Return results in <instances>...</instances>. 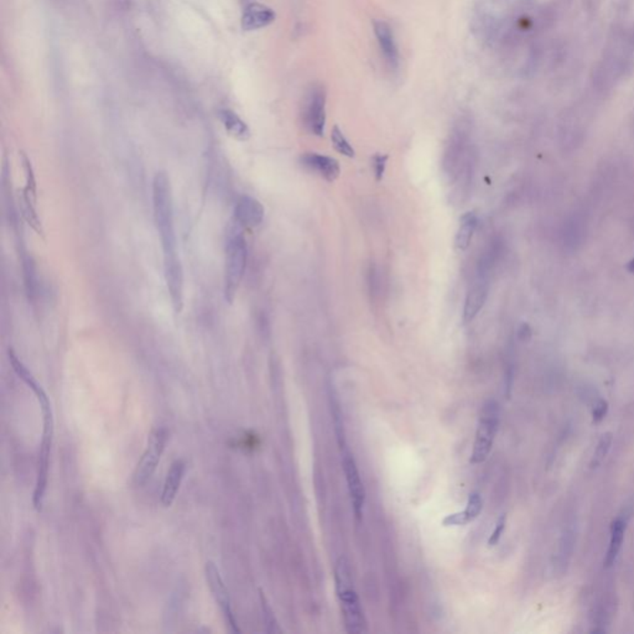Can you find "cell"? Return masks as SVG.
Returning <instances> with one entry per match:
<instances>
[{
    "instance_id": "obj_1",
    "label": "cell",
    "mask_w": 634,
    "mask_h": 634,
    "mask_svg": "<svg viewBox=\"0 0 634 634\" xmlns=\"http://www.w3.org/2000/svg\"><path fill=\"white\" fill-rule=\"evenodd\" d=\"M153 208L156 231L163 249V264L181 262L178 253L173 186L166 171H158L153 180Z\"/></svg>"
},
{
    "instance_id": "obj_2",
    "label": "cell",
    "mask_w": 634,
    "mask_h": 634,
    "mask_svg": "<svg viewBox=\"0 0 634 634\" xmlns=\"http://www.w3.org/2000/svg\"><path fill=\"white\" fill-rule=\"evenodd\" d=\"M34 394L39 400L40 408L43 413V440L40 446L39 461H38V476H36V485H35L33 503L35 510L38 512L43 510L45 493L48 488V463H50V453L53 447V431H55V423H53V409L51 403L48 400L46 392L40 385L34 390Z\"/></svg>"
},
{
    "instance_id": "obj_3",
    "label": "cell",
    "mask_w": 634,
    "mask_h": 634,
    "mask_svg": "<svg viewBox=\"0 0 634 634\" xmlns=\"http://www.w3.org/2000/svg\"><path fill=\"white\" fill-rule=\"evenodd\" d=\"M242 228H236L230 233L226 245V258H225V299L228 303H232L236 299L238 289L242 280L245 278L247 263H248V247Z\"/></svg>"
},
{
    "instance_id": "obj_4",
    "label": "cell",
    "mask_w": 634,
    "mask_h": 634,
    "mask_svg": "<svg viewBox=\"0 0 634 634\" xmlns=\"http://www.w3.org/2000/svg\"><path fill=\"white\" fill-rule=\"evenodd\" d=\"M498 425H500V407L495 400H488L480 412L472 450V463L477 465L487 460L498 431Z\"/></svg>"
},
{
    "instance_id": "obj_5",
    "label": "cell",
    "mask_w": 634,
    "mask_h": 634,
    "mask_svg": "<svg viewBox=\"0 0 634 634\" xmlns=\"http://www.w3.org/2000/svg\"><path fill=\"white\" fill-rule=\"evenodd\" d=\"M337 592L341 602L342 615L347 632L360 634L365 630V618L356 591L351 587L345 566L338 565L336 570Z\"/></svg>"
},
{
    "instance_id": "obj_6",
    "label": "cell",
    "mask_w": 634,
    "mask_h": 634,
    "mask_svg": "<svg viewBox=\"0 0 634 634\" xmlns=\"http://www.w3.org/2000/svg\"><path fill=\"white\" fill-rule=\"evenodd\" d=\"M21 163L25 173V186L20 196V215L36 235L45 238L43 223L38 213V185L35 178L34 168L29 156L21 153Z\"/></svg>"
},
{
    "instance_id": "obj_7",
    "label": "cell",
    "mask_w": 634,
    "mask_h": 634,
    "mask_svg": "<svg viewBox=\"0 0 634 634\" xmlns=\"http://www.w3.org/2000/svg\"><path fill=\"white\" fill-rule=\"evenodd\" d=\"M168 430L165 428H156L150 434L148 445L143 456L140 458L138 466L135 468L133 480L136 485H143L150 480L156 467H158L161 455H163L166 442H168Z\"/></svg>"
},
{
    "instance_id": "obj_8",
    "label": "cell",
    "mask_w": 634,
    "mask_h": 634,
    "mask_svg": "<svg viewBox=\"0 0 634 634\" xmlns=\"http://www.w3.org/2000/svg\"><path fill=\"white\" fill-rule=\"evenodd\" d=\"M205 572H206V579L210 590H211L212 595L216 600L217 605L220 606L222 613L225 616L227 625H228L230 630L233 633H238V632H240V627L237 625L236 618H235L233 611H232L230 595H228L226 585L223 582V579H222L218 567L216 566L215 562H208L206 564V567H205Z\"/></svg>"
},
{
    "instance_id": "obj_9",
    "label": "cell",
    "mask_w": 634,
    "mask_h": 634,
    "mask_svg": "<svg viewBox=\"0 0 634 634\" xmlns=\"http://www.w3.org/2000/svg\"><path fill=\"white\" fill-rule=\"evenodd\" d=\"M326 100L325 93L320 88L310 92L303 109V124L310 133L322 136L326 127Z\"/></svg>"
},
{
    "instance_id": "obj_10",
    "label": "cell",
    "mask_w": 634,
    "mask_h": 634,
    "mask_svg": "<svg viewBox=\"0 0 634 634\" xmlns=\"http://www.w3.org/2000/svg\"><path fill=\"white\" fill-rule=\"evenodd\" d=\"M264 216V206L257 198L248 195H243L238 198L233 211V220L236 226L240 228H255L263 223Z\"/></svg>"
},
{
    "instance_id": "obj_11",
    "label": "cell",
    "mask_w": 634,
    "mask_h": 634,
    "mask_svg": "<svg viewBox=\"0 0 634 634\" xmlns=\"http://www.w3.org/2000/svg\"><path fill=\"white\" fill-rule=\"evenodd\" d=\"M488 290H490V283H488L487 273L478 272V274L467 291L465 308H463L465 323L473 321L476 316L480 313L482 308L485 306V300L488 296Z\"/></svg>"
},
{
    "instance_id": "obj_12",
    "label": "cell",
    "mask_w": 634,
    "mask_h": 634,
    "mask_svg": "<svg viewBox=\"0 0 634 634\" xmlns=\"http://www.w3.org/2000/svg\"><path fill=\"white\" fill-rule=\"evenodd\" d=\"M342 465H343V471L346 475L347 485H348V492L351 497L353 510H355V515L360 518L362 512H363V505H365V490L363 482L360 480L356 461L350 452L347 451L343 453Z\"/></svg>"
},
{
    "instance_id": "obj_13",
    "label": "cell",
    "mask_w": 634,
    "mask_h": 634,
    "mask_svg": "<svg viewBox=\"0 0 634 634\" xmlns=\"http://www.w3.org/2000/svg\"><path fill=\"white\" fill-rule=\"evenodd\" d=\"M300 163L303 168H308L311 173H315L325 178L328 183L336 181L341 168L336 158L326 155L317 154V153H306L300 158Z\"/></svg>"
},
{
    "instance_id": "obj_14",
    "label": "cell",
    "mask_w": 634,
    "mask_h": 634,
    "mask_svg": "<svg viewBox=\"0 0 634 634\" xmlns=\"http://www.w3.org/2000/svg\"><path fill=\"white\" fill-rule=\"evenodd\" d=\"M274 10L270 9L267 5L259 3H249L245 6L243 15H242V29L245 31H254L262 29L268 25L274 23Z\"/></svg>"
},
{
    "instance_id": "obj_15",
    "label": "cell",
    "mask_w": 634,
    "mask_h": 634,
    "mask_svg": "<svg viewBox=\"0 0 634 634\" xmlns=\"http://www.w3.org/2000/svg\"><path fill=\"white\" fill-rule=\"evenodd\" d=\"M375 38L378 40L380 50L385 55L387 63H389L392 68H398L399 53L395 43L394 34L390 25L385 20H375L373 21Z\"/></svg>"
},
{
    "instance_id": "obj_16",
    "label": "cell",
    "mask_w": 634,
    "mask_h": 634,
    "mask_svg": "<svg viewBox=\"0 0 634 634\" xmlns=\"http://www.w3.org/2000/svg\"><path fill=\"white\" fill-rule=\"evenodd\" d=\"M186 471V463L183 460H176L168 470L165 483H163V492H161V503L163 507H171L173 500L176 498L178 488L183 482V476Z\"/></svg>"
},
{
    "instance_id": "obj_17",
    "label": "cell",
    "mask_w": 634,
    "mask_h": 634,
    "mask_svg": "<svg viewBox=\"0 0 634 634\" xmlns=\"http://www.w3.org/2000/svg\"><path fill=\"white\" fill-rule=\"evenodd\" d=\"M482 510V498L478 493H472L468 497L466 510L453 513V515H447L446 518L442 520V523L445 527H460V525H466V524L473 522Z\"/></svg>"
},
{
    "instance_id": "obj_18",
    "label": "cell",
    "mask_w": 634,
    "mask_h": 634,
    "mask_svg": "<svg viewBox=\"0 0 634 634\" xmlns=\"http://www.w3.org/2000/svg\"><path fill=\"white\" fill-rule=\"evenodd\" d=\"M625 528H627V520L622 517L615 519L611 524V538L608 550L606 553L605 567H611L615 564L616 559L620 554L623 540H625Z\"/></svg>"
},
{
    "instance_id": "obj_19",
    "label": "cell",
    "mask_w": 634,
    "mask_h": 634,
    "mask_svg": "<svg viewBox=\"0 0 634 634\" xmlns=\"http://www.w3.org/2000/svg\"><path fill=\"white\" fill-rule=\"evenodd\" d=\"M218 117H220V120H221L227 133L231 135L232 138L240 140V141L249 139V127L237 114L236 112L231 111V109H221L218 112Z\"/></svg>"
},
{
    "instance_id": "obj_20",
    "label": "cell",
    "mask_w": 634,
    "mask_h": 634,
    "mask_svg": "<svg viewBox=\"0 0 634 634\" xmlns=\"http://www.w3.org/2000/svg\"><path fill=\"white\" fill-rule=\"evenodd\" d=\"M477 226H478V218L473 212H468L462 217L461 225L458 227L456 238H455V245H456L457 249L463 252L470 247Z\"/></svg>"
},
{
    "instance_id": "obj_21",
    "label": "cell",
    "mask_w": 634,
    "mask_h": 634,
    "mask_svg": "<svg viewBox=\"0 0 634 634\" xmlns=\"http://www.w3.org/2000/svg\"><path fill=\"white\" fill-rule=\"evenodd\" d=\"M331 139L335 149L340 154L345 155L347 158H353L355 156V149L352 148L350 141L346 139V136L343 135L342 130L337 125H335L333 129H332Z\"/></svg>"
},
{
    "instance_id": "obj_22",
    "label": "cell",
    "mask_w": 634,
    "mask_h": 634,
    "mask_svg": "<svg viewBox=\"0 0 634 634\" xmlns=\"http://www.w3.org/2000/svg\"><path fill=\"white\" fill-rule=\"evenodd\" d=\"M612 442H613V436H612V434L606 433L601 436L600 441H598L597 447H596L593 460H592V468L600 466L601 463L605 461L606 457H607L608 452H610L611 446H612Z\"/></svg>"
},
{
    "instance_id": "obj_23",
    "label": "cell",
    "mask_w": 634,
    "mask_h": 634,
    "mask_svg": "<svg viewBox=\"0 0 634 634\" xmlns=\"http://www.w3.org/2000/svg\"><path fill=\"white\" fill-rule=\"evenodd\" d=\"M260 602H262V610H263V613H264V622L265 625H267V630L270 632V633H274V632H279L278 622L275 620L274 613H273V611L270 608L269 603H268V601L265 598V596L260 592Z\"/></svg>"
},
{
    "instance_id": "obj_24",
    "label": "cell",
    "mask_w": 634,
    "mask_h": 634,
    "mask_svg": "<svg viewBox=\"0 0 634 634\" xmlns=\"http://www.w3.org/2000/svg\"><path fill=\"white\" fill-rule=\"evenodd\" d=\"M387 163H388V155L375 154L372 158V168L377 181H382V178L385 176Z\"/></svg>"
},
{
    "instance_id": "obj_25",
    "label": "cell",
    "mask_w": 634,
    "mask_h": 634,
    "mask_svg": "<svg viewBox=\"0 0 634 634\" xmlns=\"http://www.w3.org/2000/svg\"><path fill=\"white\" fill-rule=\"evenodd\" d=\"M607 412H608V403L603 399H600L592 409V421L595 424L601 423L605 419Z\"/></svg>"
},
{
    "instance_id": "obj_26",
    "label": "cell",
    "mask_w": 634,
    "mask_h": 634,
    "mask_svg": "<svg viewBox=\"0 0 634 634\" xmlns=\"http://www.w3.org/2000/svg\"><path fill=\"white\" fill-rule=\"evenodd\" d=\"M505 520H507L505 515H502V517H500V519H498V522L495 524V530H493V533H492L490 540H488V545H490V547H495V545H497V543L500 542V537H502V534L505 532Z\"/></svg>"
},
{
    "instance_id": "obj_27",
    "label": "cell",
    "mask_w": 634,
    "mask_h": 634,
    "mask_svg": "<svg viewBox=\"0 0 634 634\" xmlns=\"http://www.w3.org/2000/svg\"><path fill=\"white\" fill-rule=\"evenodd\" d=\"M627 270L630 272V274H634V258L627 264Z\"/></svg>"
}]
</instances>
